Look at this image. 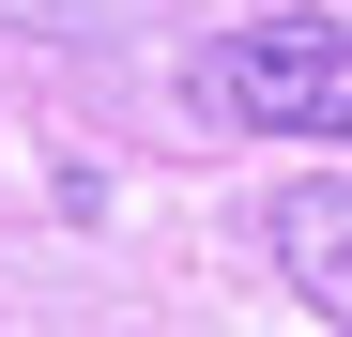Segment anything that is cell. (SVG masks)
<instances>
[{
  "label": "cell",
  "instance_id": "obj_1",
  "mask_svg": "<svg viewBox=\"0 0 352 337\" xmlns=\"http://www.w3.org/2000/svg\"><path fill=\"white\" fill-rule=\"evenodd\" d=\"M199 107H230V123H261V138H352V31L337 16L230 31L214 62H199Z\"/></svg>",
  "mask_w": 352,
  "mask_h": 337
},
{
  "label": "cell",
  "instance_id": "obj_2",
  "mask_svg": "<svg viewBox=\"0 0 352 337\" xmlns=\"http://www.w3.org/2000/svg\"><path fill=\"white\" fill-rule=\"evenodd\" d=\"M276 261H291V292L352 337V184H291L276 199Z\"/></svg>",
  "mask_w": 352,
  "mask_h": 337
},
{
  "label": "cell",
  "instance_id": "obj_3",
  "mask_svg": "<svg viewBox=\"0 0 352 337\" xmlns=\"http://www.w3.org/2000/svg\"><path fill=\"white\" fill-rule=\"evenodd\" d=\"M0 16H16V31H107L123 0H0Z\"/></svg>",
  "mask_w": 352,
  "mask_h": 337
}]
</instances>
